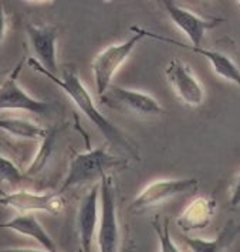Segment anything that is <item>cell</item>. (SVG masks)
I'll return each mask as SVG.
<instances>
[{"label": "cell", "mask_w": 240, "mask_h": 252, "mask_svg": "<svg viewBox=\"0 0 240 252\" xmlns=\"http://www.w3.org/2000/svg\"><path fill=\"white\" fill-rule=\"evenodd\" d=\"M138 32H141L142 35L147 38H154V40H158L160 43H166V44H173L176 47H182V48H186V50H191L196 54L205 57L209 64L213 67V71L215 74L219 75L222 80H226L235 85H238L240 88V68L238 67V64L229 57L226 53L223 51H219V50H212V48H202V47H198L195 48L192 46H188V44H183L178 40H173V38H169V37H165V35H160L158 33H154L151 30H147L141 26H137Z\"/></svg>", "instance_id": "8fae6325"}, {"label": "cell", "mask_w": 240, "mask_h": 252, "mask_svg": "<svg viewBox=\"0 0 240 252\" xmlns=\"http://www.w3.org/2000/svg\"><path fill=\"white\" fill-rule=\"evenodd\" d=\"M131 32L134 33L132 37L126 38L121 43H114L103 48L95 57L92 58L91 71L94 82H95V91L98 96H101L111 85V81L118 72L137 46L145 38L141 32H138L137 26L131 27Z\"/></svg>", "instance_id": "3957f363"}, {"label": "cell", "mask_w": 240, "mask_h": 252, "mask_svg": "<svg viewBox=\"0 0 240 252\" xmlns=\"http://www.w3.org/2000/svg\"><path fill=\"white\" fill-rule=\"evenodd\" d=\"M216 213V200L213 197L200 195L194 198L178 217V227L183 232H191L196 229L206 228Z\"/></svg>", "instance_id": "5bb4252c"}, {"label": "cell", "mask_w": 240, "mask_h": 252, "mask_svg": "<svg viewBox=\"0 0 240 252\" xmlns=\"http://www.w3.org/2000/svg\"><path fill=\"white\" fill-rule=\"evenodd\" d=\"M29 65L35 69V71H37V72L43 74L48 80L53 81L58 88H61L63 91L66 92L67 96L74 102V105L80 109L81 114L84 115L91 122L92 125L100 130V133L111 145L118 146L120 149L125 150L126 153L132 155V158L138 159L137 150L132 146V143L125 138V135L110 119H107L100 112V109L97 108V105L94 102V99H92V96L90 95V92L87 91V88L81 82L80 75L77 72V68H74L71 65L64 67L63 72H61V78H60L57 75H54V74H51V72H48V71L43 68L35 57L29 58Z\"/></svg>", "instance_id": "6da1fadb"}, {"label": "cell", "mask_w": 240, "mask_h": 252, "mask_svg": "<svg viewBox=\"0 0 240 252\" xmlns=\"http://www.w3.org/2000/svg\"><path fill=\"white\" fill-rule=\"evenodd\" d=\"M24 58L7 74L4 82L0 87V112L3 111H24L36 115H48L50 103L37 99L24 91L17 82V77L23 68Z\"/></svg>", "instance_id": "ba28073f"}, {"label": "cell", "mask_w": 240, "mask_h": 252, "mask_svg": "<svg viewBox=\"0 0 240 252\" xmlns=\"http://www.w3.org/2000/svg\"><path fill=\"white\" fill-rule=\"evenodd\" d=\"M0 252H48L46 250H35V248H6Z\"/></svg>", "instance_id": "603a6c76"}, {"label": "cell", "mask_w": 240, "mask_h": 252, "mask_svg": "<svg viewBox=\"0 0 240 252\" xmlns=\"http://www.w3.org/2000/svg\"><path fill=\"white\" fill-rule=\"evenodd\" d=\"M26 33L39 64L57 75V27L54 24L29 23L26 26Z\"/></svg>", "instance_id": "4fadbf2b"}, {"label": "cell", "mask_w": 240, "mask_h": 252, "mask_svg": "<svg viewBox=\"0 0 240 252\" xmlns=\"http://www.w3.org/2000/svg\"><path fill=\"white\" fill-rule=\"evenodd\" d=\"M0 130L24 140H43L50 132V129L24 118H0Z\"/></svg>", "instance_id": "e0dca14e"}, {"label": "cell", "mask_w": 240, "mask_h": 252, "mask_svg": "<svg viewBox=\"0 0 240 252\" xmlns=\"http://www.w3.org/2000/svg\"><path fill=\"white\" fill-rule=\"evenodd\" d=\"M165 78L172 91L185 105L198 108L205 101V88L192 68L179 58H172L165 67Z\"/></svg>", "instance_id": "52a82bcc"}, {"label": "cell", "mask_w": 240, "mask_h": 252, "mask_svg": "<svg viewBox=\"0 0 240 252\" xmlns=\"http://www.w3.org/2000/svg\"><path fill=\"white\" fill-rule=\"evenodd\" d=\"M6 77H7V75H6ZM6 77H4V75H3V74L0 72V87H1V84L4 82V80H6Z\"/></svg>", "instance_id": "cb8c5ba5"}, {"label": "cell", "mask_w": 240, "mask_h": 252, "mask_svg": "<svg viewBox=\"0 0 240 252\" xmlns=\"http://www.w3.org/2000/svg\"><path fill=\"white\" fill-rule=\"evenodd\" d=\"M101 217L100 182L94 183L90 191L82 197L76 216V228L79 234L80 252H91L92 240L97 235Z\"/></svg>", "instance_id": "30bf717a"}, {"label": "cell", "mask_w": 240, "mask_h": 252, "mask_svg": "<svg viewBox=\"0 0 240 252\" xmlns=\"http://www.w3.org/2000/svg\"><path fill=\"white\" fill-rule=\"evenodd\" d=\"M101 217L97 231L98 252H121V227L118 221L117 190L113 176H104L100 180Z\"/></svg>", "instance_id": "277c9868"}, {"label": "cell", "mask_w": 240, "mask_h": 252, "mask_svg": "<svg viewBox=\"0 0 240 252\" xmlns=\"http://www.w3.org/2000/svg\"><path fill=\"white\" fill-rule=\"evenodd\" d=\"M169 218L165 217L163 220H155L152 222L154 231L158 237L160 242V252H181V250L176 247L175 241L171 235V228H169Z\"/></svg>", "instance_id": "d6986e66"}, {"label": "cell", "mask_w": 240, "mask_h": 252, "mask_svg": "<svg viewBox=\"0 0 240 252\" xmlns=\"http://www.w3.org/2000/svg\"><path fill=\"white\" fill-rule=\"evenodd\" d=\"M0 229H10L24 237L35 240L48 252H57V247L53 238L48 235L44 227L39 222L33 213H20L19 216L12 218L10 221L0 222Z\"/></svg>", "instance_id": "9a60e30c"}, {"label": "cell", "mask_w": 240, "mask_h": 252, "mask_svg": "<svg viewBox=\"0 0 240 252\" xmlns=\"http://www.w3.org/2000/svg\"><path fill=\"white\" fill-rule=\"evenodd\" d=\"M229 206L232 208L240 207V173L235 177L229 191Z\"/></svg>", "instance_id": "44dd1931"}, {"label": "cell", "mask_w": 240, "mask_h": 252, "mask_svg": "<svg viewBox=\"0 0 240 252\" xmlns=\"http://www.w3.org/2000/svg\"><path fill=\"white\" fill-rule=\"evenodd\" d=\"M199 182L194 177L158 179L148 183L131 201L132 211H145L160 206L172 198L192 193L198 189Z\"/></svg>", "instance_id": "8992f818"}, {"label": "cell", "mask_w": 240, "mask_h": 252, "mask_svg": "<svg viewBox=\"0 0 240 252\" xmlns=\"http://www.w3.org/2000/svg\"><path fill=\"white\" fill-rule=\"evenodd\" d=\"M162 3L172 23L189 38L191 46L195 48L202 47L200 44L206 32L213 30L219 24L225 23V19L222 17H202L172 0H165Z\"/></svg>", "instance_id": "9c48e42d"}, {"label": "cell", "mask_w": 240, "mask_h": 252, "mask_svg": "<svg viewBox=\"0 0 240 252\" xmlns=\"http://www.w3.org/2000/svg\"><path fill=\"white\" fill-rule=\"evenodd\" d=\"M238 3H239V6H240V1H238Z\"/></svg>", "instance_id": "d4e9b609"}, {"label": "cell", "mask_w": 240, "mask_h": 252, "mask_svg": "<svg viewBox=\"0 0 240 252\" xmlns=\"http://www.w3.org/2000/svg\"><path fill=\"white\" fill-rule=\"evenodd\" d=\"M100 102L124 114H134L138 116L155 118L165 114V109L157 98L148 92L137 91L125 87L110 85V88L100 96Z\"/></svg>", "instance_id": "5b68a950"}, {"label": "cell", "mask_w": 240, "mask_h": 252, "mask_svg": "<svg viewBox=\"0 0 240 252\" xmlns=\"http://www.w3.org/2000/svg\"><path fill=\"white\" fill-rule=\"evenodd\" d=\"M0 206L17 210L19 213L40 211L51 216H58L64 211L66 201L58 193H32L27 190H19L1 195Z\"/></svg>", "instance_id": "7c38bea8"}, {"label": "cell", "mask_w": 240, "mask_h": 252, "mask_svg": "<svg viewBox=\"0 0 240 252\" xmlns=\"http://www.w3.org/2000/svg\"><path fill=\"white\" fill-rule=\"evenodd\" d=\"M56 138H57V130L56 129H50L48 135L43 140H40V146L36 152L35 158L32 159L29 167L26 169V174L27 176H36L41 172L47 166V163L51 158V153L54 150V145H56Z\"/></svg>", "instance_id": "ac0fdd59"}, {"label": "cell", "mask_w": 240, "mask_h": 252, "mask_svg": "<svg viewBox=\"0 0 240 252\" xmlns=\"http://www.w3.org/2000/svg\"><path fill=\"white\" fill-rule=\"evenodd\" d=\"M6 32H7V16L4 12V6L0 1V44L3 43L4 37H6Z\"/></svg>", "instance_id": "7402d4cb"}, {"label": "cell", "mask_w": 240, "mask_h": 252, "mask_svg": "<svg viewBox=\"0 0 240 252\" xmlns=\"http://www.w3.org/2000/svg\"><path fill=\"white\" fill-rule=\"evenodd\" d=\"M128 161L110 153L105 148L90 149L79 153L76 152L70 160L67 176L63 180L58 194H63L70 189H77L85 184L100 182L111 170L125 167Z\"/></svg>", "instance_id": "7a4b0ae2"}, {"label": "cell", "mask_w": 240, "mask_h": 252, "mask_svg": "<svg viewBox=\"0 0 240 252\" xmlns=\"http://www.w3.org/2000/svg\"><path fill=\"white\" fill-rule=\"evenodd\" d=\"M23 179L24 173L9 158L0 153V183L16 186V184L22 183Z\"/></svg>", "instance_id": "ffe728a7"}, {"label": "cell", "mask_w": 240, "mask_h": 252, "mask_svg": "<svg viewBox=\"0 0 240 252\" xmlns=\"http://www.w3.org/2000/svg\"><path fill=\"white\" fill-rule=\"evenodd\" d=\"M240 232V225L235 222H228L222 232H219L215 238H199L183 235V244L191 252H225L232 244V241L238 237Z\"/></svg>", "instance_id": "2e32d148"}]
</instances>
